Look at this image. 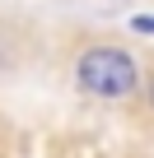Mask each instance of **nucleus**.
I'll list each match as a JSON object with an SVG mask.
<instances>
[{
    "label": "nucleus",
    "instance_id": "f257e3e1",
    "mask_svg": "<svg viewBox=\"0 0 154 158\" xmlns=\"http://www.w3.org/2000/svg\"><path fill=\"white\" fill-rule=\"evenodd\" d=\"M75 84L89 98H131L140 89V70L126 47H84L75 60Z\"/></svg>",
    "mask_w": 154,
    "mask_h": 158
},
{
    "label": "nucleus",
    "instance_id": "f03ea898",
    "mask_svg": "<svg viewBox=\"0 0 154 158\" xmlns=\"http://www.w3.org/2000/svg\"><path fill=\"white\" fill-rule=\"evenodd\" d=\"M131 28H135V33H154V14H135Z\"/></svg>",
    "mask_w": 154,
    "mask_h": 158
},
{
    "label": "nucleus",
    "instance_id": "7ed1b4c3",
    "mask_svg": "<svg viewBox=\"0 0 154 158\" xmlns=\"http://www.w3.org/2000/svg\"><path fill=\"white\" fill-rule=\"evenodd\" d=\"M149 107H154V74H149Z\"/></svg>",
    "mask_w": 154,
    "mask_h": 158
}]
</instances>
